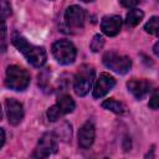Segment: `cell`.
Masks as SVG:
<instances>
[{"instance_id":"7c38bea8","label":"cell","mask_w":159,"mask_h":159,"mask_svg":"<svg viewBox=\"0 0 159 159\" xmlns=\"http://www.w3.org/2000/svg\"><path fill=\"white\" fill-rule=\"evenodd\" d=\"M94 137H96L94 125L91 122H86L78 130V144H80V147L83 148V149L89 148L94 142Z\"/></svg>"},{"instance_id":"5b68a950","label":"cell","mask_w":159,"mask_h":159,"mask_svg":"<svg viewBox=\"0 0 159 159\" xmlns=\"http://www.w3.org/2000/svg\"><path fill=\"white\" fill-rule=\"evenodd\" d=\"M102 60H103V63L106 67H108L109 70H112L117 73H120V75L127 73L132 67V61L128 56L119 55L114 51L106 52L103 55Z\"/></svg>"},{"instance_id":"603a6c76","label":"cell","mask_w":159,"mask_h":159,"mask_svg":"<svg viewBox=\"0 0 159 159\" xmlns=\"http://www.w3.org/2000/svg\"><path fill=\"white\" fill-rule=\"evenodd\" d=\"M6 36V24L2 17H0V41H2Z\"/></svg>"},{"instance_id":"4316f807","label":"cell","mask_w":159,"mask_h":159,"mask_svg":"<svg viewBox=\"0 0 159 159\" xmlns=\"http://www.w3.org/2000/svg\"><path fill=\"white\" fill-rule=\"evenodd\" d=\"M82 1H84V2H91V1H93V0H82Z\"/></svg>"},{"instance_id":"6da1fadb","label":"cell","mask_w":159,"mask_h":159,"mask_svg":"<svg viewBox=\"0 0 159 159\" xmlns=\"http://www.w3.org/2000/svg\"><path fill=\"white\" fill-rule=\"evenodd\" d=\"M12 42L16 46V48L26 57V60L35 67H41L45 65L47 55L43 47L40 46H35L27 42V40L25 37H22L19 34H14L12 36Z\"/></svg>"},{"instance_id":"277c9868","label":"cell","mask_w":159,"mask_h":159,"mask_svg":"<svg viewBox=\"0 0 159 159\" xmlns=\"http://www.w3.org/2000/svg\"><path fill=\"white\" fill-rule=\"evenodd\" d=\"M52 55L61 65H70L76 60V48L67 40H58L52 45Z\"/></svg>"},{"instance_id":"ffe728a7","label":"cell","mask_w":159,"mask_h":159,"mask_svg":"<svg viewBox=\"0 0 159 159\" xmlns=\"http://www.w3.org/2000/svg\"><path fill=\"white\" fill-rule=\"evenodd\" d=\"M11 14V6L7 1L0 0V17H7Z\"/></svg>"},{"instance_id":"9c48e42d","label":"cell","mask_w":159,"mask_h":159,"mask_svg":"<svg viewBox=\"0 0 159 159\" xmlns=\"http://www.w3.org/2000/svg\"><path fill=\"white\" fill-rule=\"evenodd\" d=\"M116 84V80L109 75V73H101L98 80L96 81L94 88H93V97L94 98H101L106 96Z\"/></svg>"},{"instance_id":"9a60e30c","label":"cell","mask_w":159,"mask_h":159,"mask_svg":"<svg viewBox=\"0 0 159 159\" xmlns=\"http://www.w3.org/2000/svg\"><path fill=\"white\" fill-rule=\"evenodd\" d=\"M144 17V12L139 9H132L129 10V12L125 16V25L129 27H134L137 26Z\"/></svg>"},{"instance_id":"3957f363","label":"cell","mask_w":159,"mask_h":159,"mask_svg":"<svg viewBox=\"0 0 159 159\" xmlns=\"http://www.w3.org/2000/svg\"><path fill=\"white\" fill-rule=\"evenodd\" d=\"M5 84L14 91H24L30 84V75L20 66H9L6 68Z\"/></svg>"},{"instance_id":"7a4b0ae2","label":"cell","mask_w":159,"mask_h":159,"mask_svg":"<svg viewBox=\"0 0 159 159\" xmlns=\"http://www.w3.org/2000/svg\"><path fill=\"white\" fill-rule=\"evenodd\" d=\"M93 81H94V68L91 65H82L75 76V81H73L75 93L80 97L86 96L92 88Z\"/></svg>"},{"instance_id":"8992f818","label":"cell","mask_w":159,"mask_h":159,"mask_svg":"<svg viewBox=\"0 0 159 159\" xmlns=\"http://www.w3.org/2000/svg\"><path fill=\"white\" fill-rule=\"evenodd\" d=\"M56 150H57L56 137L52 133H45L40 138L37 147H36L35 152L32 153V157L34 158H47L51 154L56 153Z\"/></svg>"},{"instance_id":"30bf717a","label":"cell","mask_w":159,"mask_h":159,"mask_svg":"<svg viewBox=\"0 0 159 159\" xmlns=\"http://www.w3.org/2000/svg\"><path fill=\"white\" fill-rule=\"evenodd\" d=\"M5 106H6V113H7L9 122L14 125L19 124L24 118L22 104L14 98H9V99H6Z\"/></svg>"},{"instance_id":"484cf974","label":"cell","mask_w":159,"mask_h":159,"mask_svg":"<svg viewBox=\"0 0 159 159\" xmlns=\"http://www.w3.org/2000/svg\"><path fill=\"white\" fill-rule=\"evenodd\" d=\"M1 118H2V111H1V106H0V120H1Z\"/></svg>"},{"instance_id":"ba28073f","label":"cell","mask_w":159,"mask_h":159,"mask_svg":"<svg viewBox=\"0 0 159 159\" xmlns=\"http://www.w3.org/2000/svg\"><path fill=\"white\" fill-rule=\"evenodd\" d=\"M127 88L128 91L137 98V99H143L144 97L148 96V93L150 92V88H152V84L149 81L142 78V80H138V78H132L127 82Z\"/></svg>"},{"instance_id":"7402d4cb","label":"cell","mask_w":159,"mask_h":159,"mask_svg":"<svg viewBox=\"0 0 159 159\" xmlns=\"http://www.w3.org/2000/svg\"><path fill=\"white\" fill-rule=\"evenodd\" d=\"M119 2H120V5L122 6H124V7H134L135 5H138V2H139V0H118Z\"/></svg>"},{"instance_id":"d6986e66","label":"cell","mask_w":159,"mask_h":159,"mask_svg":"<svg viewBox=\"0 0 159 159\" xmlns=\"http://www.w3.org/2000/svg\"><path fill=\"white\" fill-rule=\"evenodd\" d=\"M58 129H61V132L60 130H57V133H58V137L62 139V140H68V139H71V133H72V130H71V125L70 124H67V123H63L62 125H61V128H58Z\"/></svg>"},{"instance_id":"4fadbf2b","label":"cell","mask_w":159,"mask_h":159,"mask_svg":"<svg viewBox=\"0 0 159 159\" xmlns=\"http://www.w3.org/2000/svg\"><path fill=\"white\" fill-rule=\"evenodd\" d=\"M56 106L61 109V112H62L63 114H67V113H71V112L75 109L76 103H75V101L71 98V96H68V94H61V96H58V98H57Z\"/></svg>"},{"instance_id":"d4e9b609","label":"cell","mask_w":159,"mask_h":159,"mask_svg":"<svg viewBox=\"0 0 159 159\" xmlns=\"http://www.w3.org/2000/svg\"><path fill=\"white\" fill-rule=\"evenodd\" d=\"M158 46H159V42H157L155 45H154V48H153V51H154V53L158 56L159 55V51H158Z\"/></svg>"},{"instance_id":"52a82bcc","label":"cell","mask_w":159,"mask_h":159,"mask_svg":"<svg viewBox=\"0 0 159 159\" xmlns=\"http://www.w3.org/2000/svg\"><path fill=\"white\" fill-rule=\"evenodd\" d=\"M65 20H66V24H67L68 29H71V30H80L84 25L86 12H84V10L81 6L72 5V6L67 7V10L65 12Z\"/></svg>"},{"instance_id":"8fae6325","label":"cell","mask_w":159,"mask_h":159,"mask_svg":"<svg viewBox=\"0 0 159 159\" xmlns=\"http://www.w3.org/2000/svg\"><path fill=\"white\" fill-rule=\"evenodd\" d=\"M122 27V19L118 15L104 16L101 21V30L107 36H116Z\"/></svg>"},{"instance_id":"2e32d148","label":"cell","mask_w":159,"mask_h":159,"mask_svg":"<svg viewBox=\"0 0 159 159\" xmlns=\"http://www.w3.org/2000/svg\"><path fill=\"white\" fill-rule=\"evenodd\" d=\"M144 30L154 36H158L159 34V25H158V16H153L144 26Z\"/></svg>"},{"instance_id":"5bb4252c","label":"cell","mask_w":159,"mask_h":159,"mask_svg":"<svg viewBox=\"0 0 159 159\" xmlns=\"http://www.w3.org/2000/svg\"><path fill=\"white\" fill-rule=\"evenodd\" d=\"M102 107H103L104 109H108V111L116 113V114H123V113H125V111H127V107H125L122 102H119V101H117V99H114V98L106 99V101L102 103Z\"/></svg>"},{"instance_id":"ac0fdd59","label":"cell","mask_w":159,"mask_h":159,"mask_svg":"<svg viewBox=\"0 0 159 159\" xmlns=\"http://www.w3.org/2000/svg\"><path fill=\"white\" fill-rule=\"evenodd\" d=\"M62 116H63V113L61 112V109H60L56 104L52 106V107H50L48 111H47V118H48V120H51V122H56V120L60 119Z\"/></svg>"},{"instance_id":"44dd1931","label":"cell","mask_w":159,"mask_h":159,"mask_svg":"<svg viewBox=\"0 0 159 159\" xmlns=\"http://www.w3.org/2000/svg\"><path fill=\"white\" fill-rule=\"evenodd\" d=\"M149 107L152 109H158V91L157 89L154 91V93H153V96L149 101Z\"/></svg>"},{"instance_id":"e0dca14e","label":"cell","mask_w":159,"mask_h":159,"mask_svg":"<svg viewBox=\"0 0 159 159\" xmlns=\"http://www.w3.org/2000/svg\"><path fill=\"white\" fill-rule=\"evenodd\" d=\"M103 45H104V39H103V36H101V35H94L93 39H92V41H91V43H89V47H91V50H92L93 52H98V51L102 50Z\"/></svg>"},{"instance_id":"cb8c5ba5","label":"cell","mask_w":159,"mask_h":159,"mask_svg":"<svg viewBox=\"0 0 159 159\" xmlns=\"http://www.w3.org/2000/svg\"><path fill=\"white\" fill-rule=\"evenodd\" d=\"M4 142H5V132L2 128H0V148L4 145Z\"/></svg>"}]
</instances>
